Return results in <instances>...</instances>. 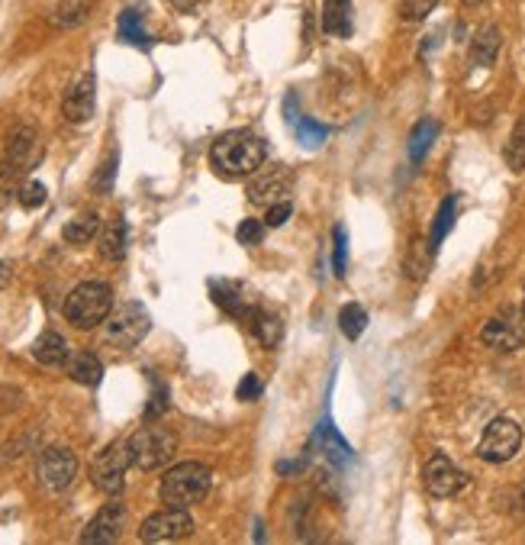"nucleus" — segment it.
Returning a JSON list of instances; mask_svg holds the SVG:
<instances>
[{"instance_id":"nucleus-1","label":"nucleus","mask_w":525,"mask_h":545,"mask_svg":"<svg viewBox=\"0 0 525 545\" xmlns=\"http://www.w3.org/2000/svg\"><path fill=\"white\" fill-rule=\"evenodd\" d=\"M210 162L223 178H245L255 175L265 162V142H261L249 129H232L213 142Z\"/></svg>"},{"instance_id":"nucleus-2","label":"nucleus","mask_w":525,"mask_h":545,"mask_svg":"<svg viewBox=\"0 0 525 545\" xmlns=\"http://www.w3.org/2000/svg\"><path fill=\"white\" fill-rule=\"evenodd\" d=\"M210 484H213V471L207 465L184 462V465H174L171 471H165L162 484H158V497H162L165 507L191 510L210 494Z\"/></svg>"},{"instance_id":"nucleus-3","label":"nucleus","mask_w":525,"mask_h":545,"mask_svg":"<svg viewBox=\"0 0 525 545\" xmlns=\"http://www.w3.org/2000/svg\"><path fill=\"white\" fill-rule=\"evenodd\" d=\"M113 310V291L104 281H84L65 300V320L78 329H94L107 323Z\"/></svg>"},{"instance_id":"nucleus-4","label":"nucleus","mask_w":525,"mask_h":545,"mask_svg":"<svg viewBox=\"0 0 525 545\" xmlns=\"http://www.w3.org/2000/svg\"><path fill=\"white\" fill-rule=\"evenodd\" d=\"M126 449H129V462L139 471H155L168 465L174 452H178V436L165 426H142L139 433L126 442Z\"/></svg>"},{"instance_id":"nucleus-5","label":"nucleus","mask_w":525,"mask_h":545,"mask_svg":"<svg viewBox=\"0 0 525 545\" xmlns=\"http://www.w3.org/2000/svg\"><path fill=\"white\" fill-rule=\"evenodd\" d=\"M149 329H152V320H149V313H145L142 304H120L116 310H110L104 339L113 349H133L145 339Z\"/></svg>"},{"instance_id":"nucleus-6","label":"nucleus","mask_w":525,"mask_h":545,"mask_svg":"<svg viewBox=\"0 0 525 545\" xmlns=\"http://www.w3.org/2000/svg\"><path fill=\"white\" fill-rule=\"evenodd\" d=\"M129 465H133L129 462V449L123 446V442H110V446L104 452H97V458L91 462V484L100 494L116 497L126 484Z\"/></svg>"},{"instance_id":"nucleus-7","label":"nucleus","mask_w":525,"mask_h":545,"mask_svg":"<svg viewBox=\"0 0 525 545\" xmlns=\"http://www.w3.org/2000/svg\"><path fill=\"white\" fill-rule=\"evenodd\" d=\"M522 446V429L516 420H509V417H497L487 429H484V436H480L477 442V455L484 458V462L490 465H503L509 462Z\"/></svg>"},{"instance_id":"nucleus-8","label":"nucleus","mask_w":525,"mask_h":545,"mask_svg":"<svg viewBox=\"0 0 525 545\" xmlns=\"http://www.w3.org/2000/svg\"><path fill=\"white\" fill-rule=\"evenodd\" d=\"M480 339H484L493 352H516L525 346V317L519 310H503L484 323Z\"/></svg>"},{"instance_id":"nucleus-9","label":"nucleus","mask_w":525,"mask_h":545,"mask_svg":"<svg viewBox=\"0 0 525 545\" xmlns=\"http://www.w3.org/2000/svg\"><path fill=\"white\" fill-rule=\"evenodd\" d=\"M194 533V520L191 513L181 510V507H165L152 516H145V523L139 529V539L142 542H174V539H184Z\"/></svg>"},{"instance_id":"nucleus-10","label":"nucleus","mask_w":525,"mask_h":545,"mask_svg":"<svg viewBox=\"0 0 525 545\" xmlns=\"http://www.w3.org/2000/svg\"><path fill=\"white\" fill-rule=\"evenodd\" d=\"M39 481L49 487L52 494H62L65 487H71V481H75L78 475V458L71 449H62V446H52L39 455Z\"/></svg>"},{"instance_id":"nucleus-11","label":"nucleus","mask_w":525,"mask_h":545,"mask_svg":"<svg viewBox=\"0 0 525 545\" xmlns=\"http://www.w3.org/2000/svg\"><path fill=\"white\" fill-rule=\"evenodd\" d=\"M422 478H426V491L432 497H455L464 484H468V475L451 462L448 455L435 452L429 462H426V471H422Z\"/></svg>"},{"instance_id":"nucleus-12","label":"nucleus","mask_w":525,"mask_h":545,"mask_svg":"<svg viewBox=\"0 0 525 545\" xmlns=\"http://www.w3.org/2000/svg\"><path fill=\"white\" fill-rule=\"evenodd\" d=\"M290 194V171L284 165L258 168L249 181V200L255 207H274Z\"/></svg>"},{"instance_id":"nucleus-13","label":"nucleus","mask_w":525,"mask_h":545,"mask_svg":"<svg viewBox=\"0 0 525 545\" xmlns=\"http://www.w3.org/2000/svg\"><path fill=\"white\" fill-rule=\"evenodd\" d=\"M123 523H126L123 504H104V507L97 510L94 520L87 523V529L81 533V542H87V545H110V542L120 539Z\"/></svg>"},{"instance_id":"nucleus-14","label":"nucleus","mask_w":525,"mask_h":545,"mask_svg":"<svg viewBox=\"0 0 525 545\" xmlns=\"http://www.w3.org/2000/svg\"><path fill=\"white\" fill-rule=\"evenodd\" d=\"M62 113L68 123H87L94 117V75H81L62 100Z\"/></svg>"},{"instance_id":"nucleus-15","label":"nucleus","mask_w":525,"mask_h":545,"mask_svg":"<svg viewBox=\"0 0 525 545\" xmlns=\"http://www.w3.org/2000/svg\"><path fill=\"white\" fill-rule=\"evenodd\" d=\"M36 133L29 126H20L17 133L10 136V142H7V165H13V168H20V171H26L29 165H33V159H36Z\"/></svg>"},{"instance_id":"nucleus-16","label":"nucleus","mask_w":525,"mask_h":545,"mask_svg":"<svg viewBox=\"0 0 525 545\" xmlns=\"http://www.w3.org/2000/svg\"><path fill=\"white\" fill-rule=\"evenodd\" d=\"M323 30L329 36H339V39L352 36V30H355V23H352V0H326Z\"/></svg>"},{"instance_id":"nucleus-17","label":"nucleus","mask_w":525,"mask_h":545,"mask_svg":"<svg viewBox=\"0 0 525 545\" xmlns=\"http://www.w3.org/2000/svg\"><path fill=\"white\" fill-rule=\"evenodd\" d=\"M68 342L65 336H58V333H42L36 339V346H33V358L39 365H49V368H62L68 362Z\"/></svg>"},{"instance_id":"nucleus-18","label":"nucleus","mask_w":525,"mask_h":545,"mask_svg":"<svg viewBox=\"0 0 525 545\" xmlns=\"http://www.w3.org/2000/svg\"><path fill=\"white\" fill-rule=\"evenodd\" d=\"M319 442H323V455H326V462L332 465H348L352 462V446L339 436V429L332 426V420H323L319 423Z\"/></svg>"},{"instance_id":"nucleus-19","label":"nucleus","mask_w":525,"mask_h":545,"mask_svg":"<svg viewBox=\"0 0 525 545\" xmlns=\"http://www.w3.org/2000/svg\"><path fill=\"white\" fill-rule=\"evenodd\" d=\"M68 375H71V381L94 387V384H100V378H104V365H100V358L94 352H78L68 358Z\"/></svg>"},{"instance_id":"nucleus-20","label":"nucleus","mask_w":525,"mask_h":545,"mask_svg":"<svg viewBox=\"0 0 525 545\" xmlns=\"http://www.w3.org/2000/svg\"><path fill=\"white\" fill-rule=\"evenodd\" d=\"M500 55V30L497 26H487V30H480L474 46H471V65L477 68H490L493 62H497Z\"/></svg>"},{"instance_id":"nucleus-21","label":"nucleus","mask_w":525,"mask_h":545,"mask_svg":"<svg viewBox=\"0 0 525 545\" xmlns=\"http://www.w3.org/2000/svg\"><path fill=\"white\" fill-rule=\"evenodd\" d=\"M100 255H104L107 262H120V258L126 255V223H123V217H113L104 233H100Z\"/></svg>"},{"instance_id":"nucleus-22","label":"nucleus","mask_w":525,"mask_h":545,"mask_svg":"<svg viewBox=\"0 0 525 545\" xmlns=\"http://www.w3.org/2000/svg\"><path fill=\"white\" fill-rule=\"evenodd\" d=\"M249 320H252V333L258 336L261 346L274 349L277 339H281V320H277V313H271V310H249Z\"/></svg>"},{"instance_id":"nucleus-23","label":"nucleus","mask_w":525,"mask_h":545,"mask_svg":"<svg viewBox=\"0 0 525 545\" xmlns=\"http://www.w3.org/2000/svg\"><path fill=\"white\" fill-rule=\"evenodd\" d=\"M455 217H458V197L451 194V197H445L442 200V207H439V213H435V223H432V252L442 246V239L451 233V226H455Z\"/></svg>"},{"instance_id":"nucleus-24","label":"nucleus","mask_w":525,"mask_h":545,"mask_svg":"<svg viewBox=\"0 0 525 545\" xmlns=\"http://www.w3.org/2000/svg\"><path fill=\"white\" fill-rule=\"evenodd\" d=\"M435 136H439V123H435V120H422V123L413 126V133H410V159L416 165L426 159V152L432 149Z\"/></svg>"},{"instance_id":"nucleus-25","label":"nucleus","mask_w":525,"mask_h":545,"mask_svg":"<svg viewBox=\"0 0 525 545\" xmlns=\"http://www.w3.org/2000/svg\"><path fill=\"white\" fill-rule=\"evenodd\" d=\"M97 233H100V220H97V213H81L78 220H71V223L62 229L65 242H75V246H84V242H91Z\"/></svg>"},{"instance_id":"nucleus-26","label":"nucleus","mask_w":525,"mask_h":545,"mask_svg":"<svg viewBox=\"0 0 525 545\" xmlns=\"http://www.w3.org/2000/svg\"><path fill=\"white\" fill-rule=\"evenodd\" d=\"M339 329H342V336L345 339H358L364 329H368V313H364V307H358V304H345L342 310H339Z\"/></svg>"},{"instance_id":"nucleus-27","label":"nucleus","mask_w":525,"mask_h":545,"mask_svg":"<svg viewBox=\"0 0 525 545\" xmlns=\"http://www.w3.org/2000/svg\"><path fill=\"white\" fill-rule=\"evenodd\" d=\"M116 30H120V39L129 42V46H149V33H145V26H142L136 10H126Z\"/></svg>"},{"instance_id":"nucleus-28","label":"nucleus","mask_w":525,"mask_h":545,"mask_svg":"<svg viewBox=\"0 0 525 545\" xmlns=\"http://www.w3.org/2000/svg\"><path fill=\"white\" fill-rule=\"evenodd\" d=\"M213 300H216V304H220L226 313H232V317H245V320H249V310H245L242 297H239L236 288H232V284L213 281Z\"/></svg>"},{"instance_id":"nucleus-29","label":"nucleus","mask_w":525,"mask_h":545,"mask_svg":"<svg viewBox=\"0 0 525 545\" xmlns=\"http://www.w3.org/2000/svg\"><path fill=\"white\" fill-rule=\"evenodd\" d=\"M506 165L513 171L525 168V117L516 123L513 136H509V142H506Z\"/></svg>"},{"instance_id":"nucleus-30","label":"nucleus","mask_w":525,"mask_h":545,"mask_svg":"<svg viewBox=\"0 0 525 545\" xmlns=\"http://www.w3.org/2000/svg\"><path fill=\"white\" fill-rule=\"evenodd\" d=\"M294 136L300 139V146H306V149H319L326 142V126H319L316 120H306V117H300L297 120V126H294Z\"/></svg>"},{"instance_id":"nucleus-31","label":"nucleus","mask_w":525,"mask_h":545,"mask_svg":"<svg viewBox=\"0 0 525 545\" xmlns=\"http://www.w3.org/2000/svg\"><path fill=\"white\" fill-rule=\"evenodd\" d=\"M435 7H439V0H400V20L403 23H422Z\"/></svg>"},{"instance_id":"nucleus-32","label":"nucleus","mask_w":525,"mask_h":545,"mask_svg":"<svg viewBox=\"0 0 525 545\" xmlns=\"http://www.w3.org/2000/svg\"><path fill=\"white\" fill-rule=\"evenodd\" d=\"M46 184H42V181H26L23 184V188L17 191V200H20V207L23 210H36V207H42V204H46Z\"/></svg>"},{"instance_id":"nucleus-33","label":"nucleus","mask_w":525,"mask_h":545,"mask_svg":"<svg viewBox=\"0 0 525 545\" xmlns=\"http://www.w3.org/2000/svg\"><path fill=\"white\" fill-rule=\"evenodd\" d=\"M265 229H268V223H261V220H242V226L236 229V239L242 242V246H261Z\"/></svg>"},{"instance_id":"nucleus-34","label":"nucleus","mask_w":525,"mask_h":545,"mask_svg":"<svg viewBox=\"0 0 525 545\" xmlns=\"http://www.w3.org/2000/svg\"><path fill=\"white\" fill-rule=\"evenodd\" d=\"M84 4H71V7H58L55 10V17H52V23L55 26H71V23H81L84 20Z\"/></svg>"},{"instance_id":"nucleus-35","label":"nucleus","mask_w":525,"mask_h":545,"mask_svg":"<svg viewBox=\"0 0 525 545\" xmlns=\"http://www.w3.org/2000/svg\"><path fill=\"white\" fill-rule=\"evenodd\" d=\"M236 397H239V400H258V397H261V378L255 375V371H249V375H245V378L239 381Z\"/></svg>"},{"instance_id":"nucleus-36","label":"nucleus","mask_w":525,"mask_h":545,"mask_svg":"<svg viewBox=\"0 0 525 545\" xmlns=\"http://www.w3.org/2000/svg\"><path fill=\"white\" fill-rule=\"evenodd\" d=\"M113 175H116V152L107 155V162L100 165V175H97V181H94L100 194H107V191L113 188Z\"/></svg>"},{"instance_id":"nucleus-37","label":"nucleus","mask_w":525,"mask_h":545,"mask_svg":"<svg viewBox=\"0 0 525 545\" xmlns=\"http://www.w3.org/2000/svg\"><path fill=\"white\" fill-rule=\"evenodd\" d=\"M345 255H348V242H345V229L342 226H335V275H345Z\"/></svg>"},{"instance_id":"nucleus-38","label":"nucleus","mask_w":525,"mask_h":545,"mask_svg":"<svg viewBox=\"0 0 525 545\" xmlns=\"http://www.w3.org/2000/svg\"><path fill=\"white\" fill-rule=\"evenodd\" d=\"M168 410V391H165V387L162 384H155V394H152V404L149 407H145V417H149V420H158V417H162V413Z\"/></svg>"},{"instance_id":"nucleus-39","label":"nucleus","mask_w":525,"mask_h":545,"mask_svg":"<svg viewBox=\"0 0 525 545\" xmlns=\"http://www.w3.org/2000/svg\"><path fill=\"white\" fill-rule=\"evenodd\" d=\"M290 213H294V207H290L287 200H281V204H274V207L268 210V220H265V223H268L271 229H277V226H284V223L290 220Z\"/></svg>"},{"instance_id":"nucleus-40","label":"nucleus","mask_w":525,"mask_h":545,"mask_svg":"<svg viewBox=\"0 0 525 545\" xmlns=\"http://www.w3.org/2000/svg\"><path fill=\"white\" fill-rule=\"evenodd\" d=\"M207 0H171V7H178L181 13H197Z\"/></svg>"},{"instance_id":"nucleus-41","label":"nucleus","mask_w":525,"mask_h":545,"mask_svg":"<svg viewBox=\"0 0 525 545\" xmlns=\"http://www.w3.org/2000/svg\"><path fill=\"white\" fill-rule=\"evenodd\" d=\"M10 278H13V265H10V262H0V291L7 288Z\"/></svg>"},{"instance_id":"nucleus-42","label":"nucleus","mask_w":525,"mask_h":545,"mask_svg":"<svg viewBox=\"0 0 525 545\" xmlns=\"http://www.w3.org/2000/svg\"><path fill=\"white\" fill-rule=\"evenodd\" d=\"M461 4H464V7H480L484 0H461Z\"/></svg>"},{"instance_id":"nucleus-43","label":"nucleus","mask_w":525,"mask_h":545,"mask_svg":"<svg viewBox=\"0 0 525 545\" xmlns=\"http://www.w3.org/2000/svg\"><path fill=\"white\" fill-rule=\"evenodd\" d=\"M519 504H522V510H519V513H525V487H522V497H519Z\"/></svg>"},{"instance_id":"nucleus-44","label":"nucleus","mask_w":525,"mask_h":545,"mask_svg":"<svg viewBox=\"0 0 525 545\" xmlns=\"http://www.w3.org/2000/svg\"><path fill=\"white\" fill-rule=\"evenodd\" d=\"M522 317H525V304H522Z\"/></svg>"}]
</instances>
